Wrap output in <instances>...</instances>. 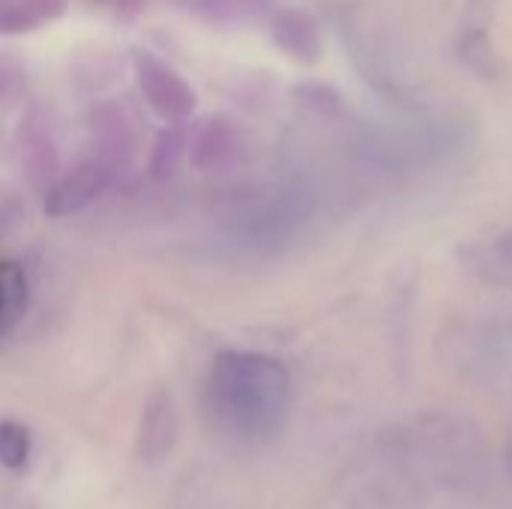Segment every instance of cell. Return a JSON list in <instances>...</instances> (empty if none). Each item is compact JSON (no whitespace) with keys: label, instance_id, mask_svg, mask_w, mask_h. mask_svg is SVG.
Returning <instances> with one entry per match:
<instances>
[{"label":"cell","instance_id":"6da1fadb","mask_svg":"<svg viewBox=\"0 0 512 509\" xmlns=\"http://www.w3.org/2000/svg\"><path fill=\"white\" fill-rule=\"evenodd\" d=\"M204 408L222 435L243 444L267 441L288 420L291 375L276 357L222 351L204 384Z\"/></svg>","mask_w":512,"mask_h":509},{"label":"cell","instance_id":"7a4b0ae2","mask_svg":"<svg viewBox=\"0 0 512 509\" xmlns=\"http://www.w3.org/2000/svg\"><path fill=\"white\" fill-rule=\"evenodd\" d=\"M135 75L144 99L165 120H186L195 111V90L189 81L150 51H135Z\"/></svg>","mask_w":512,"mask_h":509},{"label":"cell","instance_id":"3957f363","mask_svg":"<svg viewBox=\"0 0 512 509\" xmlns=\"http://www.w3.org/2000/svg\"><path fill=\"white\" fill-rule=\"evenodd\" d=\"M111 180V165L105 159H90L84 165H78L75 171H69L48 195L45 210L51 216H66L72 210H81L84 204H90Z\"/></svg>","mask_w":512,"mask_h":509},{"label":"cell","instance_id":"277c9868","mask_svg":"<svg viewBox=\"0 0 512 509\" xmlns=\"http://www.w3.org/2000/svg\"><path fill=\"white\" fill-rule=\"evenodd\" d=\"M273 39L285 54H291L297 60H315L321 54L318 27L300 9H282L273 15Z\"/></svg>","mask_w":512,"mask_h":509},{"label":"cell","instance_id":"5b68a950","mask_svg":"<svg viewBox=\"0 0 512 509\" xmlns=\"http://www.w3.org/2000/svg\"><path fill=\"white\" fill-rule=\"evenodd\" d=\"M177 435V411L168 393H156L144 411L141 423V456L144 459H162Z\"/></svg>","mask_w":512,"mask_h":509},{"label":"cell","instance_id":"8992f818","mask_svg":"<svg viewBox=\"0 0 512 509\" xmlns=\"http://www.w3.org/2000/svg\"><path fill=\"white\" fill-rule=\"evenodd\" d=\"M468 270L495 288H512V228L474 246L468 252Z\"/></svg>","mask_w":512,"mask_h":509},{"label":"cell","instance_id":"52a82bcc","mask_svg":"<svg viewBox=\"0 0 512 509\" xmlns=\"http://www.w3.org/2000/svg\"><path fill=\"white\" fill-rule=\"evenodd\" d=\"M27 300H30V285L24 267L15 261H3L0 264V336H6L24 318Z\"/></svg>","mask_w":512,"mask_h":509},{"label":"cell","instance_id":"ba28073f","mask_svg":"<svg viewBox=\"0 0 512 509\" xmlns=\"http://www.w3.org/2000/svg\"><path fill=\"white\" fill-rule=\"evenodd\" d=\"M30 429L18 420H0V465L6 471H24L30 462Z\"/></svg>","mask_w":512,"mask_h":509},{"label":"cell","instance_id":"9c48e42d","mask_svg":"<svg viewBox=\"0 0 512 509\" xmlns=\"http://www.w3.org/2000/svg\"><path fill=\"white\" fill-rule=\"evenodd\" d=\"M270 6V0H195V9L201 18L216 24H243L255 15H261Z\"/></svg>","mask_w":512,"mask_h":509},{"label":"cell","instance_id":"30bf717a","mask_svg":"<svg viewBox=\"0 0 512 509\" xmlns=\"http://www.w3.org/2000/svg\"><path fill=\"white\" fill-rule=\"evenodd\" d=\"M183 144H186V138H183L180 129H165V132L159 135L156 150H153V171H156L159 177H165V174H171V171L177 168L180 153H183Z\"/></svg>","mask_w":512,"mask_h":509},{"label":"cell","instance_id":"8fae6325","mask_svg":"<svg viewBox=\"0 0 512 509\" xmlns=\"http://www.w3.org/2000/svg\"><path fill=\"white\" fill-rule=\"evenodd\" d=\"M510 465H512V450H510Z\"/></svg>","mask_w":512,"mask_h":509},{"label":"cell","instance_id":"7c38bea8","mask_svg":"<svg viewBox=\"0 0 512 509\" xmlns=\"http://www.w3.org/2000/svg\"><path fill=\"white\" fill-rule=\"evenodd\" d=\"M96 3H102V0H96Z\"/></svg>","mask_w":512,"mask_h":509}]
</instances>
